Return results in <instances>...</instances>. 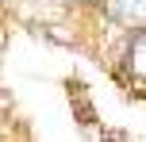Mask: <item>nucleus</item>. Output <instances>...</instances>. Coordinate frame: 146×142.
Returning a JSON list of instances; mask_svg holds the SVG:
<instances>
[{
    "instance_id": "obj_1",
    "label": "nucleus",
    "mask_w": 146,
    "mask_h": 142,
    "mask_svg": "<svg viewBox=\"0 0 146 142\" xmlns=\"http://www.w3.org/2000/svg\"><path fill=\"white\" fill-rule=\"evenodd\" d=\"M111 12H115L123 23L135 19V27H139L142 23V0H111Z\"/></svg>"
},
{
    "instance_id": "obj_2",
    "label": "nucleus",
    "mask_w": 146,
    "mask_h": 142,
    "mask_svg": "<svg viewBox=\"0 0 146 142\" xmlns=\"http://www.w3.org/2000/svg\"><path fill=\"white\" fill-rule=\"evenodd\" d=\"M135 73L142 77V35H135Z\"/></svg>"
}]
</instances>
